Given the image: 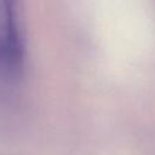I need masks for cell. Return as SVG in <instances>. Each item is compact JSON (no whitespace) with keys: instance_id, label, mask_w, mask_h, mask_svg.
Returning <instances> with one entry per match:
<instances>
[{"instance_id":"6da1fadb","label":"cell","mask_w":155,"mask_h":155,"mask_svg":"<svg viewBox=\"0 0 155 155\" xmlns=\"http://www.w3.org/2000/svg\"><path fill=\"white\" fill-rule=\"evenodd\" d=\"M25 61L22 0H0V92H8L21 82Z\"/></svg>"}]
</instances>
